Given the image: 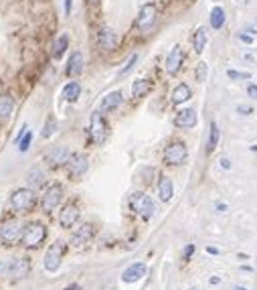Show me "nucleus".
<instances>
[{
    "mask_svg": "<svg viewBox=\"0 0 257 290\" xmlns=\"http://www.w3.org/2000/svg\"><path fill=\"white\" fill-rule=\"evenodd\" d=\"M79 97H81V85L77 81H67L63 88V99L69 101V104H75Z\"/></svg>",
    "mask_w": 257,
    "mask_h": 290,
    "instance_id": "25",
    "label": "nucleus"
},
{
    "mask_svg": "<svg viewBox=\"0 0 257 290\" xmlns=\"http://www.w3.org/2000/svg\"><path fill=\"white\" fill-rule=\"evenodd\" d=\"M195 75H197V81H207V75H209V67H207V63L204 61H200L199 65H197V71H195Z\"/></svg>",
    "mask_w": 257,
    "mask_h": 290,
    "instance_id": "33",
    "label": "nucleus"
},
{
    "mask_svg": "<svg viewBox=\"0 0 257 290\" xmlns=\"http://www.w3.org/2000/svg\"><path fill=\"white\" fill-rule=\"evenodd\" d=\"M156 19H158V6L154 2H146L140 8L138 16H136V29L140 32H148L154 27V23H156Z\"/></svg>",
    "mask_w": 257,
    "mask_h": 290,
    "instance_id": "9",
    "label": "nucleus"
},
{
    "mask_svg": "<svg viewBox=\"0 0 257 290\" xmlns=\"http://www.w3.org/2000/svg\"><path fill=\"white\" fill-rule=\"evenodd\" d=\"M124 104V94L119 90H114L110 94H106L99 101V112L101 114H108V112H115L119 106Z\"/></svg>",
    "mask_w": 257,
    "mask_h": 290,
    "instance_id": "15",
    "label": "nucleus"
},
{
    "mask_svg": "<svg viewBox=\"0 0 257 290\" xmlns=\"http://www.w3.org/2000/svg\"><path fill=\"white\" fill-rule=\"evenodd\" d=\"M67 290H81L79 284H71V286H67Z\"/></svg>",
    "mask_w": 257,
    "mask_h": 290,
    "instance_id": "45",
    "label": "nucleus"
},
{
    "mask_svg": "<svg viewBox=\"0 0 257 290\" xmlns=\"http://www.w3.org/2000/svg\"><path fill=\"white\" fill-rule=\"evenodd\" d=\"M239 39H241L243 43H247V45L253 43V37H251V35H245V32H239Z\"/></svg>",
    "mask_w": 257,
    "mask_h": 290,
    "instance_id": "39",
    "label": "nucleus"
},
{
    "mask_svg": "<svg viewBox=\"0 0 257 290\" xmlns=\"http://www.w3.org/2000/svg\"><path fill=\"white\" fill-rule=\"evenodd\" d=\"M237 112L241 114V116H249V114L253 112V108H251V106H243V104H241V106H237Z\"/></svg>",
    "mask_w": 257,
    "mask_h": 290,
    "instance_id": "38",
    "label": "nucleus"
},
{
    "mask_svg": "<svg viewBox=\"0 0 257 290\" xmlns=\"http://www.w3.org/2000/svg\"><path fill=\"white\" fill-rule=\"evenodd\" d=\"M47 240V227L41 221H30L23 229V237H21V246L25 250H37L43 242Z\"/></svg>",
    "mask_w": 257,
    "mask_h": 290,
    "instance_id": "2",
    "label": "nucleus"
},
{
    "mask_svg": "<svg viewBox=\"0 0 257 290\" xmlns=\"http://www.w3.org/2000/svg\"><path fill=\"white\" fill-rule=\"evenodd\" d=\"M10 207L16 213H30L37 207V191L30 187H21L10 195Z\"/></svg>",
    "mask_w": 257,
    "mask_h": 290,
    "instance_id": "1",
    "label": "nucleus"
},
{
    "mask_svg": "<svg viewBox=\"0 0 257 290\" xmlns=\"http://www.w3.org/2000/svg\"><path fill=\"white\" fill-rule=\"evenodd\" d=\"M14 112V97L10 94H0V120H8Z\"/></svg>",
    "mask_w": 257,
    "mask_h": 290,
    "instance_id": "26",
    "label": "nucleus"
},
{
    "mask_svg": "<svg viewBox=\"0 0 257 290\" xmlns=\"http://www.w3.org/2000/svg\"><path fill=\"white\" fill-rule=\"evenodd\" d=\"M65 168H67V177L77 181V179H81L85 173H87L89 159H87V155H83V152H71V157H69V161H67Z\"/></svg>",
    "mask_w": 257,
    "mask_h": 290,
    "instance_id": "7",
    "label": "nucleus"
},
{
    "mask_svg": "<svg viewBox=\"0 0 257 290\" xmlns=\"http://www.w3.org/2000/svg\"><path fill=\"white\" fill-rule=\"evenodd\" d=\"M152 92V79L140 77V79H134L132 81V97L136 99H142Z\"/></svg>",
    "mask_w": 257,
    "mask_h": 290,
    "instance_id": "23",
    "label": "nucleus"
},
{
    "mask_svg": "<svg viewBox=\"0 0 257 290\" xmlns=\"http://www.w3.org/2000/svg\"><path fill=\"white\" fill-rule=\"evenodd\" d=\"M223 25H225V10H223V6H215L211 10V27L219 31L223 29Z\"/></svg>",
    "mask_w": 257,
    "mask_h": 290,
    "instance_id": "30",
    "label": "nucleus"
},
{
    "mask_svg": "<svg viewBox=\"0 0 257 290\" xmlns=\"http://www.w3.org/2000/svg\"><path fill=\"white\" fill-rule=\"evenodd\" d=\"M191 97H193V90L188 88L186 83H178L172 90V94H170V101H172L174 106H182L184 101H188Z\"/></svg>",
    "mask_w": 257,
    "mask_h": 290,
    "instance_id": "21",
    "label": "nucleus"
},
{
    "mask_svg": "<svg viewBox=\"0 0 257 290\" xmlns=\"http://www.w3.org/2000/svg\"><path fill=\"white\" fill-rule=\"evenodd\" d=\"M87 2H89V4H99L101 0H87Z\"/></svg>",
    "mask_w": 257,
    "mask_h": 290,
    "instance_id": "46",
    "label": "nucleus"
},
{
    "mask_svg": "<svg viewBox=\"0 0 257 290\" xmlns=\"http://www.w3.org/2000/svg\"><path fill=\"white\" fill-rule=\"evenodd\" d=\"M215 207H217V211H219V213H225V211H227V205H225V203H221V201L217 203Z\"/></svg>",
    "mask_w": 257,
    "mask_h": 290,
    "instance_id": "42",
    "label": "nucleus"
},
{
    "mask_svg": "<svg viewBox=\"0 0 257 290\" xmlns=\"http://www.w3.org/2000/svg\"><path fill=\"white\" fill-rule=\"evenodd\" d=\"M186 157H188V148L182 140H172L166 148H164V155H162V161L164 164L168 166H180L186 162Z\"/></svg>",
    "mask_w": 257,
    "mask_h": 290,
    "instance_id": "5",
    "label": "nucleus"
},
{
    "mask_svg": "<svg viewBox=\"0 0 257 290\" xmlns=\"http://www.w3.org/2000/svg\"><path fill=\"white\" fill-rule=\"evenodd\" d=\"M207 43H209V35H207V29L204 27H199L197 31H195V35H193V49H195V53H202L204 51V47H207Z\"/></svg>",
    "mask_w": 257,
    "mask_h": 290,
    "instance_id": "27",
    "label": "nucleus"
},
{
    "mask_svg": "<svg viewBox=\"0 0 257 290\" xmlns=\"http://www.w3.org/2000/svg\"><path fill=\"white\" fill-rule=\"evenodd\" d=\"M27 181H29V185H30V189H35V187L39 189V187L47 185V175H45L43 168L32 166V168L29 170V175H27Z\"/></svg>",
    "mask_w": 257,
    "mask_h": 290,
    "instance_id": "24",
    "label": "nucleus"
},
{
    "mask_svg": "<svg viewBox=\"0 0 257 290\" xmlns=\"http://www.w3.org/2000/svg\"><path fill=\"white\" fill-rule=\"evenodd\" d=\"M227 75H229V79H233V81H239V79H243V81H245V79L251 77L247 71H237V69H229Z\"/></svg>",
    "mask_w": 257,
    "mask_h": 290,
    "instance_id": "35",
    "label": "nucleus"
},
{
    "mask_svg": "<svg viewBox=\"0 0 257 290\" xmlns=\"http://www.w3.org/2000/svg\"><path fill=\"white\" fill-rule=\"evenodd\" d=\"M158 197L164 203H168L170 199L174 197V183L170 181V177H166V175H160V179H158Z\"/></svg>",
    "mask_w": 257,
    "mask_h": 290,
    "instance_id": "22",
    "label": "nucleus"
},
{
    "mask_svg": "<svg viewBox=\"0 0 257 290\" xmlns=\"http://www.w3.org/2000/svg\"><path fill=\"white\" fill-rule=\"evenodd\" d=\"M219 162H221V168H225V170H229V168H231V161H229L227 157H223Z\"/></svg>",
    "mask_w": 257,
    "mask_h": 290,
    "instance_id": "40",
    "label": "nucleus"
},
{
    "mask_svg": "<svg viewBox=\"0 0 257 290\" xmlns=\"http://www.w3.org/2000/svg\"><path fill=\"white\" fill-rule=\"evenodd\" d=\"M197 122H199V116H197V112H195L193 108H182V110H178L176 116H174V126H176V128H182V130L195 128Z\"/></svg>",
    "mask_w": 257,
    "mask_h": 290,
    "instance_id": "16",
    "label": "nucleus"
},
{
    "mask_svg": "<svg viewBox=\"0 0 257 290\" xmlns=\"http://www.w3.org/2000/svg\"><path fill=\"white\" fill-rule=\"evenodd\" d=\"M30 142H32V132H29V130H27V134H25L23 138L19 140V150H21V152H27V150H29V146H30Z\"/></svg>",
    "mask_w": 257,
    "mask_h": 290,
    "instance_id": "34",
    "label": "nucleus"
},
{
    "mask_svg": "<svg viewBox=\"0 0 257 290\" xmlns=\"http://www.w3.org/2000/svg\"><path fill=\"white\" fill-rule=\"evenodd\" d=\"M93 235H95L93 224H83V226H79V227L73 231L71 244H73V246H85V244H89V242L93 240Z\"/></svg>",
    "mask_w": 257,
    "mask_h": 290,
    "instance_id": "19",
    "label": "nucleus"
},
{
    "mask_svg": "<svg viewBox=\"0 0 257 290\" xmlns=\"http://www.w3.org/2000/svg\"><path fill=\"white\" fill-rule=\"evenodd\" d=\"M144 276H146V264L144 262H134L122 272V282L134 284V282H140Z\"/></svg>",
    "mask_w": 257,
    "mask_h": 290,
    "instance_id": "18",
    "label": "nucleus"
},
{
    "mask_svg": "<svg viewBox=\"0 0 257 290\" xmlns=\"http://www.w3.org/2000/svg\"><path fill=\"white\" fill-rule=\"evenodd\" d=\"M79 205L77 203H67V205H63V209L59 211V226L63 227V229H69V227H73L77 221H79Z\"/></svg>",
    "mask_w": 257,
    "mask_h": 290,
    "instance_id": "14",
    "label": "nucleus"
},
{
    "mask_svg": "<svg viewBox=\"0 0 257 290\" xmlns=\"http://www.w3.org/2000/svg\"><path fill=\"white\" fill-rule=\"evenodd\" d=\"M23 226H21V221L19 219H14V217H8L2 221V226H0V240H2L4 246H14V244H19L21 242V237H23Z\"/></svg>",
    "mask_w": 257,
    "mask_h": 290,
    "instance_id": "6",
    "label": "nucleus"
},
{
    "mask_svg": "<svg viewBox=\"0 0 257 290\" xmlns=\"http://www.w3.org/2000/svg\"><path fill=\"white\" fill-rule=\"evenodd\" d=\"M97 47L101 51H106V53H110V51H114L119 43V37H117V32L112 29V27H101L97 31Z\"/></svg>",
    "mask_w": 257,
    "mask_h": 290,
    "instance_id": "13",
    "label": "nucleus"
},
{
    "mask_svg": "<svg viewBox=\"0 0 257 290\" xmlns=\"http://www.w3.org/2000/svg\"><path fill=\"white\" fill-rule=\"evenodd\" d=\"M207 252H209V254H213V256H217V254H219V250H217V248H213V246H209V248H207Z\"/></svg>",
    "mask_w": 257,
    "mask_h": 290,
    "instance_id": "44",
    "label": "nucleus"
},
{
    "mask_svg": "<svg viewBox=\"0 0 257 290\" xmlns=\"http://www.w3.org/2000/svg\"><path fill=\"white\" fill-rule=\"evenodd\" d=\"M195 250H197L195 244H188V246L184 248V252H182V260H184V262L191 260V258H193V254H195Z\"/></svg>",
    "mask_w": 257,
    "mask_h": 290,
    "instance_id": "36",
    "label": "nucleus"
},
{
    "mask_svg": "<svg viewBox=\"0 0 257 290\" xmlns=\"http://www.w3.org/2000/svg\"><path fill=\"white\" fill-rule=\"evenodd\" d=\"M83 55L79 53V51H73V53L69 55V61H67V67H65V75L67 77H75L83 71Z\"/></svg>",
    "mask_w": 257,
    "mask_h": 290,
    "instance_id": "20",
    "label": "nucleus"
},
{
    "mask_svg": "<svg viewBox=\"0 0 257 290\" xmlns=\"http://www.w3.org/2000/svg\"><path fill=\"white\" fill-rule=\"evenodd\" d=\"M219 138H221L219 126H217V122H211V124H209V138H207V155L215 152V148H217V144H219Z\"/></svg>",
    "mask_w": 257,
    "mask_h": 290,
    "instance_id": "28",
    "label": "nucleus"
},
{
    "mask_svg": "<svg viewBox=\"0 0 257 290\" xmlns=\"http://www.w3.org/2000/svg\"><path fill=\"white\" fill-rule=\"evenodd\" d=\"M29 272H30V262H29V258H12V260L6 264V274L12 276L14 280H16V278L29 276Z\"/></svg>",
    "mask_w": 257,
    "mask_h": 290,
    "instance_id": "17",
    "label": "nucleus"
},
{
    "mask_svg": "<svg viewBox=\"0 0 257 290\" xmlns=\"http://www.w3.org/2000/svg\"><path fill=\"white\" fill-rule=\"evenodd\" d=\"M247 96L251 99H257V83H249L247 85Z\"/></svg>",
    "mask_w": 257,
    "mask_h": 290,
    "instance_id": "37",
    "label": "nucleus"
},
{
    "mask_svg": "<svg viewBox=\"0 0 257 290\" xmlns=\"http://www.w3.org/2000/svg\"><path fill=\"white\" fill-rule=\"evenodd\" d=\"M110 134V126L106 122V118L101 112H93L89 118V136L95 144H101Z\"/></svg>",
    "mask_w": 257,
    "mask_h": 290,
    "instance_id": "8",
    "label": "nucleus"
},
{
    "mask_svg": "<svg viewBox=\"0 0 257 290\" xmlns=\"http://www.w3.org/2000/svg\"><path fill=\"white\" fill-rule=\"evenodd\" d=\"M67 49H69V35H61L53 43V59H61Z\"/></svg>",
    "mask_w": 257,
    "mask_h": 290,
    "instance_id": "29",
    "label": "nucleus"
},
{
    "mask_svg": "<svg viewBox=\"0 0 257 290\" xmlns=\"http://www.w3.org/2000/svg\"><path fill=\"white\" fill-rule=\"evenodd\" d=\"M71 8H73V0H65V14L67 16L71 14Z\"/></svg>",
    "mask_w": 257,
    "mask_h": 290,
    "instance_id": "41",
    "label": "nucleus"
},
{
    "mask_svg": "<svg viewBox=\"0 0 257 290\" xmlns=\"http://www.w3.org/2000/svg\"><path fill=\"white\" fill-rule=\"evenodd\" d=\"M138 59H140V55H138V53H132V55H130V57L126 59L124 67H122V69L117 71V77H119V79H122V77H126V75H128V73H130V71L134 69V65L138 63Z\"/></svg>",
    "mask_w": 257,
    "mask_h": 290,
    "instance_id": "31",
    "label": "nucleus"
},
{
    "mask_svg": "<svg viewBox=\"0 0 257 290\" xmlns=\"http://www.w3.org/2000/svg\"><path fill=\"white\" fill-rule=\"evenodd\" d=\"M55 128H57L55 118H53V116H49V118H47V122H45V126H43L41 136H43V138H51V136H53V132H55Z\"/></svg>",
    "mask_w": 257,
    "mask_h": 290,
    "instance_id": "32",
    "label": "nucleus"
},
{
    "mask_svg": "<svg viewBox=\"0 0 257 290\" xmlns=\"http://www.w3.org/2000/svg\"><path fill=\"white\" fill-rule=\"evenodd\" d=\"M130 209L142 219H150L154 215V201L142 191H134L130 195Z\"/></svg>",
    "mask_w": 257,
    "mask_h": 290,
    "instance_id": "4",
    "label": "nucleus"
},
{
    "mask_svg": "<svg viewBox=\"0 0 257 290\" xmlns=\"http://www.w3.org/2000/svg\"><path fill=\"white\" fill-rule=\"evenodd\" d=\"M182 63H184V51L180 45H174L170 49V53L166 55V61H164V69L168 75H176L180 69H182Z\"/></svg>",
    "mask_w": 257,
    "mask_h": 290,
    "instance_id": "12",
    "label": "nucleus"
},
{
    "mask_svg": "<svg viewBox=\"0 0 257 290\" xmlns=\"http://www.w3.org/2000/svg\"><path fill=\"white\" fill-rule=\"evenodd\" d=\"M69 157H71L69 148L63 146V144H59V146H53V148H49V150L45 152V162H47L51 168H61V166L67 164Z\"/></svg>",
    "mask_w": 257,
    "mask_h": 290,
    "instance_id": "11",
    "label": "nucleus"
},
{
    "mask_svg": "<svg viewBox=\"0 0 257 290\" xmlns=\"http://www.w3.org/2000/svg\"><path fill=\"white\" fill-rule=\"evenodd\" d=\"M65 252H67V244H63V242H55L53 246H49V250L45 254V260H43L45 270L47 272H57L61 262H63Z\"/></svg>",
    "mask_w": 257,
    "mask_h": 290,
    "instance_id": "10",
    "label": "nucleus"
},
{
    "mask_svg": "<svg viewBox=\"0 0 257 290\" xmlns=\"http://www.w3.org/2000/svg\"><path fill=\"white\" fill-rule=\"evenodd\" d=\"M209 282H211V284H221V278H219V276H211Z\"/></svg>",
    "mask_w": 257,
    "mask_h": 290,
    "instance_id": "43",
    "label": "nucleus"
},
{
    "mask_svg": "<svg viewBox=\"0 0 257 290\" xmlns=\"http://www.w3.org/2000/svg\"><path fill=\"white\" fill-rule=\"evenodd\" d=\"M233 290H247V288H245V286H235Z\"/></svg>",
    "mask_w": 257,
    "mask_h": 290,
    "instance_id": "47",
    "label": "nucleus"
},
{
    "mask_svg": "<svg viewBox=\"0 0 257 290\" xmlns=\"http://www.w3.org/2000/svg\"><path fill=\"white\" fill-rule=\"evenodd\" d=\"M63 201V187L59 183H51L45 187V191L41 195V209L43 213H53Z\"/></svg>",
    "mask_w": 257,
    "mask_h": 290,
    "instance_id": "3",
    "label": "nucleus"
}]
</instances>
